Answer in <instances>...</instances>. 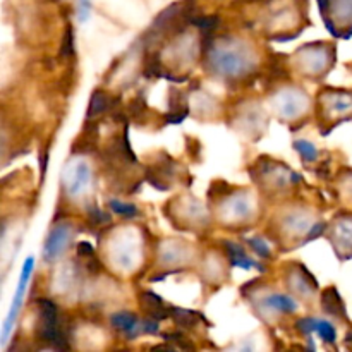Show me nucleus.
I'll use <instances>...</instances> for the list:
<instances>
[{"instance_id": "obj_1", "label": "nucleus", "mask_w": 352, "mask_h": 352, "mask_svg": "<svg viewBox=\"0 0 352 352\" xmlns=\"http://www.w3.org/2000/svg\"><path fill=\"white\" fill-rule=\"evenodd\" d=\"M212 65L223 76H241L250 69V58L244 52L234 48H220L212 52Z\"/></svg>"}, {"instance_id": "obj_2", "label": "nucleus", "mask_w": 352, "mask_h": 352, "mask_svg": "<svg viewBox=\"0 0 352 352\" xmlns=\"http://www.w3.org/2000/svg\"><path fill=\"white\" fill-rule=\"evenodd\" d=\"M33 267H34V258H28L23 265V270H21V277H19V284H17V291L14 294L12 299V305H10L9 309V315H7L6 323H3V330H2V344L7 342L9 339V333L12 330L14 323H16L17 315H19V309L21 305H23V298H24V292H26L28 284H30V278L31 274H33Z\"/></svg>"}, {"instance_id": "obj_3", "label": "nucleus", "mask_w": 352, "mask_h": 352, "mask_svg": "<svg viewBox=\"0 0 352 352\" xmlns=\"http://www.w3.org/2000/svg\"><path fill=\"white\" fill-rule=\"evenodd\" d=\"M71 241V226L69 223H57L50 234L47 236L43 246V260L45 261H55L69 246Z\"/></svg>"}, {"instance_id": "obj_4", "label": "nucleus", "mask_w": 352, "mask_h": 352, "mask_svg": "<svg viewBox=\"0 0 352 352\" xmlns=\"http://www.w3.org/2000/svg\"><path fill=\"white\" fill-rule=\"evenodd\" d=\"M89 181H91V170H89L88 164L81 162L72 170L71 179L67 181V192L71 196H78L88 189Z\"/></svg>"}, {"instance_id": "obj_5", "label": "nucleus", "mask_w": 352, "mask_h": 352, "mask_svg": "<svg viewBox=\"0 0 352 352\" xmlns=\"http://www.w3.org/2000/svg\"><path fill=\"white\" fill-rule=\"evenodd\" d=\"M110 323H112L113 329L127 333L129 337L136 336L138 327H140V322H138L136 315H133V313H127V311H120V313H116V315H112Z\"/></svg>"}, {"instance_id": "obj_6", "label": "nucleus", "mask_w": 352, "mask_h": 352, "mask_svg": "<svg viewBox=\"0 0 352 352\" xmlns=\"http://www.w3.org/2000/svg\"><path fill=\"white\" fill-rule=\"evenodd\" d=\"M110 105V98L103 91H95L91 95V100H89V109H88V119L91 117H98L100 113L105 112Z\"/></svg>"}, {"instance_id": "obj_7", "label": "nucleus", "mask_w": 352, "mask_h": 352, "mask_svg": "<svg viewBox=\"0 0 352 352\" xmlns=\"http://www.w3.org/2000/svg\"><path fill=\"white\" fill-rule=\"evenodd\" d=\"M268 306L274 309H278V311H284V313H294L298 309V305L294 302V299L289 298V296H280V294H275L268 298Z\"/></svg>"}, {"instance_id": "obj_8", "label": "nucleus", "mask_w": 352, "mask_h": 352, "mask_svg": "<svg viewBox=\"0 0 352 352\" xmlns=\"http://www.w3.org/2000/svg\"><path fill=\"white\" fill-rule=\"evenodd\" d=\"M109 208L112 210L113 213H117V215L126 217V219H133V217L138 215L136 206L129 205V203L117 201V199H112V201H109Z\"/></svg>"}, {"instance_id": "obj_9", "label": "nucleus", "mask_w": 352, "mask_h": 352, "mask_svg": "<svg viewBox=\"0 0 352 352\" xmlns=\"http://www.w3.org/2000/svg\"><path fill=\"white\" fill-rule=\"evenodd\" d=\"M315 332L318 333V336L322 337L325 342H336V339H337L336 329H333L329 322H325V320H316Z\"/></svg>"}, {"instance_id": "obj_10", "label": "nucleus", "mask_w": 352, "mask_h": 352, "mask_svg": "<svg viewBox=\"0 0 352 352\" xmlns=\"http://www.w3.org/2000/svg\"><path fill=\"white\" fill-rule=\"evenodd\" d=\"M294 146H296V150L301 153V157L305 158V160L313 162V160H316V157H318V150H316V148L313 146L309 141H296Z\"/></svg>"}, {"instance_id": "obj_11", "label": "nucleus", "mask_w": 352, "mask_h": 352, "mask_svg": "<svg viewBox=\"0 0 352 352\" xmlns=\"http://www.w3.org/2000/svg\"><path fill=\"white\" fill-rule=\"evenodd\" d=\"M170 315H174V318L177 320V322L181 323V325H184V327H192V325H195V316H198V313L186 311V309L172 308Z\"/></svg>"}, {"instance_id": "obj_12", "label": "nucleus", "mask_w": 352, "mask_h": 352, "mask_svg": "<svg viewBox=\"0 0 352 352\" xmlns=\"http://www.w3.org/2000/svg\"><path fill=\"white\" fill-rule=\"evenodd\" d=\"M72 50H74V36H72V30L69 28V30L65 31L64 43H62L60 54L64 55V57H67V55H72Z\"/></svg>"}, {"instance_id": "obj_13", "label": "nucleus", "mask_w": 352, "mask_h": 352, "mask_svg": "<svg viewBox=\"0 0 352 352\" xmlns=\"http://www.w3.org/2000/svg\"><path fill=\"white\" fill-rule=\"evenodd\" d=\"M157 332H158L157 318L140 322V327H138V333H157Z\"/></svg>"}, {"instance_id": "obj_14", "label": "nucleus", "mask_w": 352, "mask_h": 352, "mask_svg": "<svg viewBox=\"0 0 352 352\" xmlns=\"http://www.w3.org/2000/svg\"><path fill=\"white\" fill-rule=\"evenodd\" d=\"M89 7H91V0H78V19L81 23L88 21Z\"/></svg>"}, {"instance_id": "obj_15", "label": "nucleus", "mask_w": 352, "mask_h": 352, "mask_svg": "<svg viewBox=\"0 0 352 352\" xmlns=\"http://www.w3.org/2000/svg\"><path fill=\"white\" fill-rule=\"evenodd\" d=\"M315 318H305V320H299L298 322V329L301 330L302 333L309 336V333L315 332Z\"/></svg>"}, {"instance_id": "obj_16", "label": "nucleus", "mask_w": 352, "mask_h": 352, "mask_svg": "<svg viewBox=\"0 0 352 352\" xmlns=\"http://www.w3.org/2000/svg\"><path fill=\"white\" fill-rule=\"evenodd\" d=\"M217 21H219L217 17H199V19H195V24L203 30H212L217 26Z\"/></svg>"}, {"instance_id": "obj_17", "label": "nucleus", "mask_w": 352, "mask_h": 352, "mask_svg": "<svg viewBox=\"0 0 352 352\" xmlns=\"http://www.w3.org/2000/svg\"><path fill=\"white\" fill-rule=\"evenodd\" d=\"M250 244H251V248H254V250H256L258 253L261 254V256H268V254H270V251H268V248L265 246L263 243L260 244V241H256V239H251V241H250Z\"/></svg>"}, {"instance_id": "obj_18", "label": "nucleus", "mask_w": 352, "mask_h": 352, "mask_svg": "<svg viewBox=\"0 0 352 352\" xmlns=\"http://www.w3.org/2000/svg\"><path fill=\"white\" fill-rule=\"evenodd\" d=\"M78 253L81 254V256H93V246L88 243H79Z\"/></svg>"}]
</instances>
